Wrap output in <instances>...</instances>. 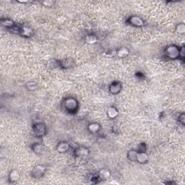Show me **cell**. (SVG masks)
Masks as SVG:
<instances>
[{
	"label": "cell",
	"instance_id": "4",
	"mask_svg": "<svg viewBox=\"0 0 185 185\" xmlns=\"http://www.w3.org/2000/svg\"><path fill=\"white\" fill-rule=\"evenodd\" d=\"M127 21H128V22L130 25H133L135 27H142L145 24V22H144L143 20L141 18V17H140L139 16L137 15L132 16V17H130L128 19Z\"/></svg>",
	"mask_w": 185,
	"mask_h": 185
},
{
	"label": "cell",
	"instance_id": "10",
	"mask_svg": "<svg viewBox=\"0 0 185 185\" xmlns=\"http://www.w3.org/2000/svg\"><path fill=\"white\" fill-rule=\"evenodd\" d=\"M70 148V145L67 142H61L57 145V151L59 153H65Z\"/></svg>",
	"mask_w": 185,
	"mask_h": 185
},
{
	"label": "cell",
	"instance_id": "3",
	"mask_svg": "<svg viewBox=\"0 0 185 185\" xmlns=\"http://www.w3.org/2000/svg\"><path fill=\"white\" fill-rule=\"evenodd\" d=\"M46 170V168L44 166H43V165H38V166H36L33 168L32 171H31V176L36 179L40 178L45 174Z\"/></svg>",
	"mask_w": 185,
	"mask_h": 185
},
{
	"label": "cell",
	"instance_id": "7",
	"mask_svg": "<svg viewBox=\"0 0 185 185\" xmlns=\"http://www.w3.org/2000/svg\"><path fill=\"white\" fill-rule=\"evenodd\" d=\"M20 34L23 37H31L34 35V30L28 26H23L20 29Z\"/></svg>",
	"mask_w": 185,
	"mask_h": 185
},
{
	"label": "cell",
	"instance_id": "14",
	"mask_svg": "<svg viewBox=\"0 0 185 185\" xmlns=\"http://www.w3.org/2000/svg\"><path fill=\"white\" fill-rule=\"evenodd\" d=\"M129 54H130V51L127 48H121L117 52V57L119 58H125L129 55Z\"/></svg>",
	"mask_w": 185,
	"mask_h": 185
},
{
	"label": "cell",
	"instance_id": "9",
	"mask_svg": "<svg viewBox=\"0 0 185 185\" xmlns=\"http://www.w3.org/2000/svg\"><path fill=\"white\" fill-rule=\"evenodd\" d=\"M148 161V155L145 152L139 151L136 156V161L139 163H145Z\"/></svg>",
	"mask_w": 185,
	"mask_h": 185
},
{
	"label": "cell",
	"instance_id": "6",
	"mask_svg": "<svg viewBox=\"0 0 185 185\" xmlns=\"http://www.w3.org/2000/svg\"><path fill=\"white\" fill-rule=\"evenodd\" d=\"M121 88H122V85H121V82L115 81V82H112L109 86V91L111 94L116 95L120 93V91H121Z\"/></svg>",
	"mask_w": 185,
	"mask_h": 185
},
{
	"label": "cell",
	"instance_id": "24",
	"mask_svg": "<svg viewBox=\"0 0 185 185\" xmlns=\"http://www.w3.org/2000/svg\"><path fill=\"white\" fill-rule=\"evenodd\" d=\"M184 46H182L179 48V58L184 59Z\"/></svg>",
	"mask_w": 185,
	"mask_h": 185
},
{
	"label": "cell",
	"instance_id": "8",
	"mask_svg": "<svg viewBox=\"0 0 185 185\" xmlns=\"http://www.w3.org/2000/svg\"><path fill=\"white\" fill-rule=\"evenodd\" d=\"M89 150L88 148H85V147H79L75 150V155L77 157H85L89 155Z\"/></svg>",
	"mask_w": 185,
	"mask_h": 185
},
{
	"label": "cell",
	"instance_id": "15",
	"mask_svg": "<svg viewBox=\"0 0 185 185\" xmlns=\"http://www.w3.org/2000/svg\"><path fill=\"white\" fill-rule=\"evenodd\" d=\"M119 111L117 108L110 107L107 111V115L110 119H114L118 116Z\"/></svg>",
	"mask_w": 185,
	"mask_h": 185
},
{
	"label": "cell",
	"instance_id": "19",
	"mask_svg": "<svg viewBox=\"0 0 185 185\" xmlns=\"http://www.w3.org/2000/svg\"><path fill=\"white\" fill-rule=\"evenodd\" d=\"M33 150L36 153H40L43 150V145L40 143H36L33 145Z\"/></svg>",
	"mask_w": 185,
	"mask_h": 185
},
{
	"label": "cell",
	"instance_id": "16",
	"mask_svg": "<svg viewBox=\"0 0 185 185\" xmlns=\"http://www.w3.org/2000/svg\"><path fill=\"white\" fill-rule=\"evenodd\" d=\"M1 25L5 28H13L14 26V22L10 19H4L1 20Z\"/></svg>",
	"mask_w": 185,
	"mask_h": 185
},
{
	"label": "cell",
	"instance_id": "12",
	"mask_svg": "<svg viewBox=\"0 0 185 185\" xmlns=\"http://www.w3.org/2000/svg\"><path fill=\"white\" fill-rule=\"evenodd\" d=\"M20 179V174L18 171L17 170H13L10 171V174H9V180L11 182H15L18 181Z\"/></svg>",
	"mask_w": 185,
	"mask_h": 185
},
{
	"label": "cell",
	"instance_id": "18",
	"mask_svg": "<svg viewBox=\"0 0 185 185\" xmlns=\"http://www.w3.org/2000/svg\"><path fill=\"white\" fill-rule=\"evenodd\" d=\"M85 41L86 43H89V44H93L95 43L97 41V38L96 36L92 35V34H90V35H87L85 37Z\"/></svg>",
	"mask_w": 185,
	"mask_h": 185
},
{
	"label": "cell",
	"instance_id": "25",
	"mask_svg": "<svg viewBox=\"0 0 185 185\" xmlns=\"http://www.w3.org/2000/svg\"><path fill=\"white\" fill-rule=\"evenodd\" d=\"M179 122L181 123V124H184V121H185V114H184V113H182V114L181 115L179 116Z\"/></svg>",
	"mask_w": 185,
	"mask_h": 185
},
{
	"label": "cell",
	"instance_id": "1",
	"mask_svg": "<svg viewBox=\"0 0 185 185\" xmlns=\"http://www.w3.org/2000/svg\"><path fill=\"white\" fill-rule=\"evenodd\" d=\"M165 54L168 58L171 59H176L179 58V48L176 45L168 46L165 50Z\"/></svg>",
	"mask_w": 185,
	"mask_h": 185
},
{
	"label": "cell",
	"instance_id": "22",
	"mask_svg": "<svg viewBox=\"0 0 185 185\" xmlns=\"http://www.w3.org/2000/svg\"><path fill=\"white\" fill-rule=\"evenodd\" d=\"M61 64L63 68L67 69L71 67V65L73 64V62H72V61L70 59H65L62 61V63Z\"/></svg>",
	"mask_w": 185,
	"mask_h": 185
},
{
	"label": "cell",
	"instance_id": "17",
	"mask_svg": "<svg viewBox=\"0 0 185 185\" xmlns=\"http://www.w3.org/2000/svg\"><path fill=\"white\" fill-rule=\"evenodd\" d=\"M138 152L135 150H131L127 153V158L132 161H136V156Z\"/></svg>",
	"mask_w": 185,
	"mask_h": 185
},
{
	"label": "cell",
	"instance_id": "23",
	"mask_svg": "<svg viewBox=\"0 0 185 185\" xmlns=\"http://www.w3.org/2000/svg\"><path fill=\"white\" fill-rule=\"evenodd\" d=\"M54 3H55V1H51V0H46V1H43V2H42V4H43L44 6H46V7H51V6H54Z\"/></svg>",
	"mask_w": 185,
	"mask_h": 185
},
{
	"label": "cell",
	"instance_id": "20",
	"mask_svg": "<svg viewBox=\"0 0 185 185\" xmlns=\"http://www.w3.org/2000/svg\"><path fill=\"white\" fill-rule=\"evenodd\" d=\"M38 88L37 84L35 82H28L26 84V88L30 91H34Z\"/></svg>",
	"mask_w": 185,
	"mask_h": 185
},
{
	"label": "cell",
	"instance_id": "11",
	"mask_svg": "<svg viewBox=\"0 0 185 185\" xmlns=\"http://www.w3.org/2000/svg\"><path fill=\"white\" fill-rule=\"evenodd\" d=\"M100 129H101V125L98 124V123H96V122L91 123V124L88 126V130L92 134L97 133V132L100 130Z\"/></svg>",
	"mask_w": 185,
	"mask_h": 185
},
{
	"label": "cell",
	"instance_id": "2",
	"mask_svg": "<svg viewBox=\"0 0 185 185\" xmlns=\"http://www.w3.org/2000/svg\"><path fill=\"white\" fill-rule=\"evenodd\" d=\"M64 106L67 111H75L77 109L78 103L73 98H67L64 101Z\"/></svg>",
	"mask_w": 185,
	"mask_h": 185
},
{
	"label": "cell",
	"instance_id": "21",
	"mask_svg": "<svg viewBox=\"0 0 185 185\" xmlns=\"http://www.w3.org/2000/svg\"><path fill=\"white\" fill-rule=\"evenodd\" d=\"M176 31L178 34H183L185 32V25L184 23H179L176 28Z\"/></svg>",
	"mask_w": 185,
	"mask_h": 185
},
{
	"label": "cell",
	"instance_id": "5",
	"mask_svg": "<svg viewBox=\"0 0 185 185\" xmlns=\"http://www.w3.org/2000/svg\"><path fill=\"white\" fill-rule=\"evenodd\" d=\"M34 132L36 136L40 137L43 135L46 132V127L42 123H36L34 127Z\"/></svg>",
	"mask_w": 185,
	"mask_h": 185
},
{
	"label": "cell",
	"instance_id": "13",
	"mask_svg": "<svg viewBox=\"0 0 185 185\" xmlns=\"http://www.w3.org/2000/svg\"><path fill=\"white\" fill-rule=\"evenodd\" d=\"M111 176V173L110 171H109L106 168H104V169H102L99 171L98 174V177H100L101 179L102 180H106L110 177Z\"/></svg>",
	"mask_w": 185,
	"mask_h": 185
}]
</instances>
